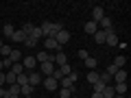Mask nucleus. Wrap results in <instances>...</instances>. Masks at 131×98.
I'll return each mask as SVG.
<instances>
[{
  "instance_id": "obj_1",
  "label": "nucleus",
  "mask_w": 131,
  "mask_h": 98,
  "mask_svg": "<svg viewBox=\"0 0 131 98\" xmlns=\"http://www.w3.org/2000/svg\"><path fill=\"white\" fill-rule=\"evenodd\" d=\"M74 83H77V72L59 79V87H63V89H74Z\"/></svg>"
},
{
  "instance_id": "obj_2",
  "label": "nucleus",
  "mask_w": 131,
  "mask_h": 98,
  "mask_svg": "<svg viewBox=\"0 0 131 98\" xmlns=\"http://www.w3.org/2000/svg\"><path fill=\"white\" fill-rule=\"evenodd\" d=\"M55 63L52 61H44V63H39V72H42L44 76H52V72H55Z\"/></svg>"
},
{
  "instance_id": "obj_3",
  "label": "nucleus",
  "mask_w": 131,
  "mask_h": 98,
  "mask_svg": "<svg viewBox=\"0 0 131 98\" xmlns=\"http://www.w3.org/2000/svg\"><path fill=\"white\" fill-rule=\"evenodd\" d=\"M39 28H42V35H44V37H55V35H57L55 24H52V22H44Z\"/></svg>"
},
{
  "instance_id": "obj_4",
  "label": "nucleus",
  "mask_w": 131,
  "mask_h": 98,
  "mask_svg": "<svg viewBox=\"0 0 131 98\" xmlns=\"http://www.w3.org/2000/svg\"><path fill=\"white\" fill-rule=\"evenodd\" d=\"M55 42L59 44V46L68 44V42H70V31H66V28H61V31H59V33L55 35Z\"/></svg>"
},
{
  "instance_id": "obj_5",
  "label": "nucleus",
  "mask_w": 131,
  "mask_h": 98,
  "mask_svg": "<svg viewBox=\"0 0 131 98\" xmlns=\"http://www.w3.org/2000/svg\"><path fill=\"white\" fill-rule=\"evenodd\" d=\"M44 87H46L48 92H55V89L59 87V81H57L55 76H46V79H44Z\"/></svg>"
},
{
  "instance_id": "obj_6",
  "label": "nucleus",
  "mask_w": 131,
  "mask_h": 98,
  "mask_svg": "<svg viewBox=\"0 0 131 98\" xmlns=\"http://www.w3.org/2000/svg\"><path fill=\"white\" fill-rule=\"evenodd\" d=\"M52 63H55V68H59V65L68 63V55H66V52H57V55L52 57Z\"/></svg>"
},
{
  "instance_id": "obj_7",
  "label": "nucleus",
  "mask_w": 131,
  "mask_h": 98,
  "mask_svg": "<svg viewBox=\"0 0 131 98\" xmlns=\"http://www.w3.org/2000/svg\"><path fill=\"white\" fill-rule=\"evenodd\" d=\"M105 33H107L105 44H109V46H116V44H118V35H116V31H114V28H109V31H105Z\"/></svg>"
},
{
  "instance_id": "obj_8",
  "label": "nucleus",
  "mask_w": 131,
  "mask_h": 98,
  "mask_svg": "<svg viewBox=\"0 0 131 98\" xmlns=\"http://www.w3.org/2000/svg\"><path fill=\"white\" fill-rule=\"evenodd\" d=\"M44 46H46V52L48 50H59V48H61L59 44L55 42V37H44Z\"/></svg>"
},
{
  "instance_id": "obj_9",
  "label": "nucleus",
  "mask_w": 131,
  "mask_h": 98,
  "mask_svg": "<svg viewBox=\"0 0 131 98\" xmlns=\"http://www.w3.org/2000/svg\"><path fill=\"white\" fill-rule=\"evenodd\" d=\"M26 79H28V85H31L33 89H35V87L39 85V74H37V72H28V74H26Z\"/></svg>"
},
{
  "instance_id": "obj_10",
  "label": "nucleus",
  "mask_w": 131,
  "mask_h": 98,
  "mask_svg": "<svg viewBox=\"0 0 131 98\" xmlns=\"http://www.w3.org/2000/svg\"><path fill=\"white\" fill-rule=\"evenodd\" d=\"M101 18H105V9L103 7H94L92 9V22H98Z\"/></svg>"
},
{
  "instance_id": "obj_11",
  "label": "nucleus",
  "mask_w": 131,
  "mask_h": 98,
  "mask_svg": "<svg viewBox=\"0 0 131 98\" xmlns=\"http://www.w3.org/2000/svg\"><path fill=\"white\" fill-rule=\"evenodd\" d=\"M96 24L101 26V31H109V28H114V26H112V20H109L107 15H105V18H101V20H98Z\"/></svg>"
},
{
  "instance_id": "obj_12",
  "label": "nucleus",
  "mask_w": 131,
  "mask_h": 98,
  "mask_svg": "<svg viewBox=\"0 0 131 98\" xmlns=\"http://www.w3.org/2000/svg\"><path fill=\"white\" fill-rule=\"evenodd\" d=\"M114 87V94H118V96H127V83H116L112 85Z\"/></svg>"
},
{
  "instance_id": "obj_13",
  "label": "nucleus",
  "mask_w": 131,
  "mask_h": 98,
  "mask_svg": "<svg viewBox=\"0 0 131 98\" xmlns=\"http://www.w3.org/2000/svg\"><path fill=\"white\" fill-rule=\"evenodd\" d=\"M7 59H9L11 63H20V61H22V52H20V50H15V48H13V50H11V55L7 57Z\"/></svg>"
},
{
  "instance_id": "obj_14",
  "label": "nucleus",
  "mask_w": 131,
  "mask_h": 98,
  "mask_svg": "<svg viewBox=\"0 0 131 98\" xmlns=\"http://www.w3.org/2000/svg\"><path fill=\"white\" fill-rule=\"evenodd\" d=\"M22 65H24V68H26V70H33V68L37 65V61H35V57H24Z\"/></svg>"
},
{
  "instance_id": "obj_15",
  "label": "nucleus",
  "mask_w": 131,
  "mask_h": 98,
  "mask_svg": "<svg viewBox=\"0 0 131 98\" xmlns=\"http://www.w3.org/2000/svg\"><path fill=\"white\" fill-rule=\"evenodd\" d=\"M15 79H18V74H13L11 70L5 72V85H15Z\"/></svg>"
},
{
  "instance_id": "obj_16",
  "label": "nucleus",
  "mask_w": 131,
  "mask_h": 98,
  "mask_svg": "<svg viewBox=\"0 0 131 98\" xmlns=\"http://www.w3.org/2000/svg\"><path fill=\"white\" fill-rule=\"evenodd\" d=\"M83 28H85V33H88V35H94V33L98 31V24H96V22H92V20H90V22L85 24Z\"/></svg>"
},
{
  "instance_id": "obj_17",
  "label": "nucleus",
  "mask_w": 131,
  "mask_h": 98,
  "mask_svg": "<svg viewBox=\"0 0 131 98\" xmlns=\"http://www.w3.org/2000/svg\"><path fill=\"white\" fill-rule=\"evenodd\" d=\"M114 79H116V83H127V70H125V68L118 70L116 74H114Z\"/></svg>"
},
{
  "instance_id": "obj_18",
  "label": "nucleus",
  "mask_w": 131,
  "mask_h": 98,
  "mask_svg": "<svg viewBox=\"0 0 131 98\" xmlns=\"http://www.w3.org/2000/svg\"><path fill=\"white\" fill-rule=\"evenodd\" d=\"M35 61H39V63H44V61H52V55H50V52H46V50H42L37 57H35Z\"/></svg>"
},
{
  "instance_id": "obj_19",
  "label": "nucleus",
  "mask_w": 131,
  "mask_h": 98,
  "mask_svg": "<svg viewBox=\"0 0 131 98\" xmlns=\"http://www.w3.org/2000/svg\"><path fill=\"white\" fill-rule=\"evenodd\" d=\"M92 37L96 39V44H105V37H107V33H105V31H101V28H98V31L94 33Z\"/></svg>"
},
{
  "instance_id": "obj_20",
  "label": "nucleus",
  "mask_w": 131,
  "mask_h": 98,
  "mask_svg": "<svg viewBox=\"0 0 131 98\" xmlns=\"http://www.w3.org/2000/svg\"><path fill=\"white\" fill-rule=\"evenodd\" d=\"M57 72H59L61 76H68V74H72V68H70V63H63V65L57 68Z\"/></svg>"
},
{
  "instance_id": "obj_21",
  "label": "nucleus",
  "mask_w": 131,
  "mask_h": 98,
  "mask_svg": "<svg viewBox=\"0 0 131 98\" xmlns=\"http://www.w3.org/2000/svg\"><path fill=\"white\" fill-rule=\"evenodd\" d=\"M125 63H127V59H125V57H114V65H116V68H118V70H122V68H125Z\"/></svg>"
},
{
  "instance_id": "obj_22",
  "label": "nucleus",
  "mask_w": 131,
  "mask_h": 98,
  "mask_svg": "<svg viewBox=\"0 0 131 98\" xmlns=\"http://www.w3.org/2000/svg\"><path fill=\"white\" fill-rule=\"evenodd\" d=\"M11 72H13V74H24V65H22V61H20V63H13L11 65Z\"/></svg>"
},
{
  "instance_id": "obj_23",
  "label": "nucleus",
  "mask_w": 131,
  "mask_h": 98,
  "mask_svg": "<svg viewBox=\"0 0 131 98\" xmlns=\"http://www.w3.org/2000/svg\"><path fill=\"white\" fill-rule=\"evenodd\" d=\"M96 81H98V72H96V70H90V72H88V83L94 85Z\"/></svg>"
},
{
  "instance_id": "obj_24",
  "label": "nucleus",
  "mask_w": 131,
  "mask_h": 98,
  "mask_svg": "<svg viewBox=\"0 0 131 98\" xmlns=\"http://www.w3.org/2000/svg\"><path fill=\"white\" fill-rule=\"evenodd\" d=\"M37 42H39V39H35V37H31V35H26V39H24V46L35 48V46H37Z\"/></svg>"
},
{
  "instance_id": "obj_25",
  "label": "nucleus",
  "mask_w": 131,
  "mask_h": 98,
  "mask_svg": "<svg viewBox=\"0 0 131 98\" xmlns=\"http://www.w3.org/2000/svg\"><path fill=\"white\" fill-rule=\"evenodd\" d=\"M33 28H35V24L26 22V24H22V28H20V31H22L24 35H31V33H33Z\"/></svg>"
},
{
  "instance_id": "obj_26",
  "label": "nucleus",
  "mask_w": 131,
  "mask_h": 98,
  "mask_svg": "<svg viewBox=\"0 0 131 98\" xmlns=\"http://www.w3.org/2000/svg\"><path fill=\"white\" fill-rule=\"evenodd\" d=\"M92 87H94V92H96V94H101V92H103V89H105V87H107V85H105V83H103V81L98 79V81H96V83H94V85H92Z\"/></svg>"
},
{
  "instance_id": "obj_27",
  "label": "nucleus",
  "mask_w": 131,
  "mask_h": 98,
  "mask_svg": "<svg viewBox=\"0 0 131 98\" xmlns=\"http://www.w3.org/2000/svg\"><path fill=\"white\" fill-rule=\"evenodd\" d=\"M13 33H15L13 24H5V37H13Z\"/></svg>"
},
{
  "instance_id": "obj_28",
  "label": "nucleus",
  "mask_w": 131,
  "mask_h": 98,
  "mask_svg": "<svg viewBox=\"0 0 131 98\" xmlns=\"http://www.w3.org/2000/svg\"><path fill=\"white\" fill-rule=\"evenodd\" d=\"M11 39H13V42H24V39H26V35H24L22 31H15V33H13V37H11Z\"/></svg>"
},
{
  "instance_id": "obj_29",
  "label": "nucleus",
  "mask_w": 131,
  "mask_h": 98,
  "mask_svg": "<svg viewBox=\"0 0 131 98\" xmlns=\"http://www.w3.org/2000/svg\"><path fill=\"white\" fill-rule=\"evenodd\" d=\"M59 98H72V89H63V87H59Z\"/></svg>"
},
{
  "instance_id": "obj_30",
  "label": "nucleus",
  "mask_w": 131,
  "mask_h": 98,
  "mask_svg": "<svg viewBox=\"0 0 131 98\" xmlns=\"http://www.w3.org/2000/svg\"><path fill=\"white\" fill-rule=\"evenodd\" d=\"M11 50H13V48H11V46H7V44H5V46L0 48V55H2V57H5V59H7V57L11 55Z\"/></svg>"
},
{
  "instance_id": "obj_31",
  "label": "nucleus",
  "mask_w": 131,
  "mask_h": 98,
  "mask_svg": "<svg viewBox=\"0 0 131 98\" xmlns=\"http://www.w3.org/2000/svg\"><path fill=\"white\" fill-rule=\"evenodd\" d=\"M98 79L103 81V83H105V85H109V83H112V76H109V74H107V72H103V74H98Z\"/></svg>"
},
{
  "instance_id": "obj_32",
  "label": "nucleus",
  "mask_w": 131,
  "mask_h": 98,
  "mask_svg": "<svg viewBox=\"0 0 131 98\" xmlns=\"http://www.w3.org/2000/svg\"><path fill=\"white\" fill-rule=\"evenodd\" d=\"M31 37H35V39L44 37V35H42V28H39V26H35V28H33V33H31Z\"/></svg>"
},
{
  "instance_id": "obj_33",
  "label": "nucleus",
  "mask_w": 131,
  "mask_h": 98,
  "mask_svg": "<svg viewBox=\"0 0 131 98\" xmlns=\"http://www.w3.org/2000/svg\"><path fill=\"white\" fill-rule=\"evenodd\" d=\"M85 65H88L90 70H94V68H96V59H92V57H88V59H85Z\"/></svg>"
},
{
  "instance_id": "obj_34",
  "label": "nucleus",
  "mask_w": 131,
  "mask_h": 98,
  "mask_svg": "<svg viewBox=\"0 0 131 98\" xmlns=\"http://www.w3.org/2000/svg\"><path fill=\"white\" fill-rule=\"evenodd\" d=\"M116 72H118V68H116L114 63H109V65H107V74H109V76H114Z\"/></svg>"
},
{
  "instance_id": "obj_35",
  "label": "nucleus",
  "mask_w": 131,
  "mask_h": 98,
  "mask_svg": "<svg viewBox=\"0 0 131 98\" xmlns=\"http://www.w3.org/2000/svg\"><path fill=\"white\" fill-rule=\"evenodd\" d=\"M7 89H9V94H18L20 96V85H9Z\"/></svg>"
},
{
  "instance_id": "obj_36",
  "label": "nucleus",
  "mask_w": 131,
  "mask_h": 98,
  "mask_svg": "<svg viewBox=\"0 0 131 98\" xmlns=\"http://www.w3.org/2000/svg\"><path fill=\"white\" fill-rule=\"evenodd\" d=\"M77 55H79V59H83V61H85V59L90 57V55H88V50H83V48H81V50L77 52Z\"/></svg>"
},
{
  "instance_id": "obj_37",
  "label": "nucleus",
  "mask_w": 131,
  "mask_h": 98,
  "mask_svg": "<svg viewBox=\"0 0 131 98\" xmlns=\"http://www.w3.org/2000/svg\"><path fill=\"white\" fill-rule=\"evenodd\" d=\"M7 96H9V89H7V87H0V98H7Z\"/></svg>"
},
{
  "instance_id": "obj_38",
  "label": "nucleus",
  "mask_w": 131,
  "mask_h": 98,
  "mask_svg": "<svg viewBox=\"0 0 131 98\" xmlns=\"http://www.w3.org/2000/svg\"><path fill=\"white\" fill-rule=\"evenodd\" d=\"M0 87H5V72H0Z\"/></svg>"
},
{
  "instance_id": "obj_39",
  "label": "nucleus",
  "mask_w": 131,
  "mask_h": 98,
  "mask_svg": "<svg viewBox=\"0 0 131 98\" xmlns=\"http://www.w3.org/2000/svg\"><path fill=\"white\" fill-rule=\"evenodd\" d=\"M7 98H22V96H18V94H9Z\"/></svg>"
},
{
  "instance_id": "obj_40",
  "label": "nucleus",
  "mask_w": 131,
  "mask_h": 98,
  "mask_svg": "<svg viewBox=\"0 0 131 98\" xmlns=\"http://www.w3.org/2000/svg\"><path fill=\"white\" fill-rule=\"evenodd\" d=\"M92 98H103V96H101V94H96V92H94V94H92Z\"/></svg>"
},
{
  "instance_id": "obj_41",
  "label": "nucleus",
  "mask_w": 131,
  "mask_h": 98,
  "mask_svg": "<svg viewBox=\"0 0 131 98\" xmlns=\"http://www.w3.org/2000/svg\"><path fill=\"white\" fill-rule=\"evenodd\" d=\"M2 70H5V63H2V59H0V72H2Z\"/></svg>"
},
{
  "instance_id": "obj_42",
  "label": "nucleus",
  "mask_w": 131,
  "mask_h": 98,
  "mask_svg": "<svg viewBox=\"0 0 131 98\" xmlns=\"http://www.w3.org/2000/svg\"><path fill=\"white\" fill-rule=\"evenodd\" d=\"M114 98H127V96H118V94H116V96H114Z\"/></svg>"
},
{
  "instance_id": "obj_43",
  "label": "nucleus",
  "mask_w": 131,
  "mask_h": 98,
  "mask_svg": "<svg viewBox=\"0 0 131 98\" xmlns=\"http://www.w3.org/2000/svg\"><path fill=\"white\" fill-rule=\"evenodd\" d=\"M72 98H79V96H72Z\"/></svg>"
}]
</instances>
